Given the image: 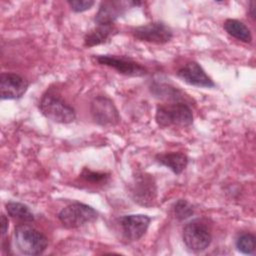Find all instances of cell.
Returning <instances> with one entry per match:
<instances>
[{
  "label": "cell",
  "instance_id": "6da1fadb",
  "mask_svg": "<svg viewBox=\"0 0 256 256\" xmlns=\"http://www.w3.org/2000/svg\"><path fill=\"white\" fill-rule=\"evenodd\" d=\"M155 120L159 127H188L193 123V113L188 104L177 101L157 106Z\"/></svg>",
  "mask_w": 256,
  "mask_h": 256
},
{
  "label": "cell",
  "instance_id": "7a4b0ae2",
  "mask_svg": "<svg viewBox=\"0 0 256 256\" xmlns=\"http://www.w3.org/2000/svg\"><path fill=\"white\" fill-rule=\"evenodd\" d=\"M14 245L24 255H40L48 246L46 236L28 224H20L14 230Z\"/></svg>",
  "mask_w": 256,
  "mask_h": 256
},
{
  "label": "cell",
  "instance_id": "3957f363",
  "mask_svg": "<svg viewBox=\"0 0 256 256\" xmlns=\"http://www.w3.org/2000/svg\"><path fill=\"white\" fill-rule=\"evenodd\" d=\"M39 110L47 119L55 123L68 124L76 118L74 108L50 91L43 94L39 102Z\"/></svg>",
  "mask_w": 256,
  "mask_h": 256
},
{
  "label": "cell",
  "instance_id": "277c9868",
  "mask_svg": "<svg viewBox=\"0 0 256 256\" xmlns=\"http://www.w3.org/2000/svg\"><path fill=\"white\" fill-rule=\"evenodd\" d=\"M182 240L189 251L202 252L209 247L212 241L210 227L203 219H193L183 227Z\"/></svg>",
  "mask_w": 256,
  "mask_h": 256
},
{
  "label": "cell",
  "instance_id": "5b68a950",
  "mask_svg": "<svg viewBox=\"0 0 256 256\" xmlns=\"http://www.w3.org/2000/svg\"><path fill=\"white\" fill-rule=\"evenodd\" d=\"M57 216L64 227L73 229L94 222L98 217V213L90 205L73 202L62 208Z\"/></svg>",
  "mask_w": 256,
  "mask_h": 256
},
{
  "label": "cell",
  "instance_id": "8992f818",
  "mask_svg": "<svg viewBox=\"0 0 256 256\" xmlns=\"http://www.w3.org/2000/svg\"><path fill=\"white\" fill-rule=\"evenodd\" d=\"M130 194L134 202L142 206H152L157 196V186L152 175L138 172L130 185Z\"/></svg>",
  "mask_w": 256,
  "mask_h": 256
},
{
  "label": "cell",
  "instance_id": "52a82bcc",
  "mask_svg": "<svg viewBox=\"0 0 256 256\" xmlns=\"http://www.w3.org/2000/svg\"><path fill=\"white\" fill-rule=\"evenodd\" d=\"M96 61L108 67L115 69L118 73L129 76V77H142L148 73L146 67L140 63L134 61L127 56L119 55H97L95 56Z\"/></svg>",
  "mask_w": 256,
  "mask_h": 256
},
{
  "label": "cell",
  "instance_id": "ba28073f",
  "mask_svg": "<svg viewBox=\"0 0 256 256\" xmlns=\"http://www.w3.org/2000/svg\"><path fill=\"white\" fill-rule=\"evenodd\" d=\"M131 33L135 39L153 44H165L173 38L171 28L160 21L137 26L132 29Z\"/></svg>",
  "mask_w": 256,
  "mask_h": 256
},
{
  "label": "cell",
  "instance_id": "9c48e42d",
  "mask_svg": "<svg viewBox=\"0 0 256 256\" xmlns=\"http://www.w3.org/2000/svg\"><path fill=\"white\" fill-rule=\"evenodd\" d=\"M93 120L100 126H115L120 121L119 112L113 101L106 96H97L90 106Z\"/></svg>",
  "mask_w": 256,
  "mask_h": 256
},
{
  "label": "cell",
  "instance_id": "30bf717a",
  "mask_svg": "<svg viewBox=\"0 0 256 256\" xmlns=\"http://www.w3.org/2000/svg\"><path fill=\"white\" fill-rule=\"evenodd\" d=\"M124 238L128 241H137L147 232L151 218L145 214H129L118 218Z\"/></svg>",
  "mask_w": 256,
  "mask_h": 256
},
{
  "label": "cell",
  "instance_id": "8fae6325",
  "mask_svg": "<svg viewBox=\"0 0 256 256\" xmlns=\"http://www.w3.org/2000/svg\"><path fill=\"white\" fill-rule=\"evenodd\" d=\"M29 87L28 81L13 72H2L0 75L1 100L20 99Z\"/></svg>",
  "mask_w": 256,
  "mask_h": 256
},
{
  "label": "cell",
  "instance_id": "7c38bea8",
  "mask_svg": "<svg viewBox=\"0 0 256 256\" xmlns=\"http://www.w3.org/2000/svg\"><path fill=\"white\" fill-rule=\"evenodd\" d=\"M177 76L185 83L203 88L215 87L213 80L206 74L202 66L196 61L187 62L177 71Z\"/></svg>",
  "mask_w": 256,
  "mask_h": 256
},
{
  "label": "cell",
  "instance_id": "4fadbf2b",
  "mask_svg": "<svg viewBox=\"0 0 256 256\" xmlns=\"http://www.w3.org/2000/svg\"><path fill=\"white\" fill-rule=\"evenodd\" d=\"M128 6H132L131 1H103L99 6L94 21L97 25H113L114 22L125 13Z\"/></svg>",
  "mask_w": 256,
  "mask_h": 256
},
{
  "label": "cell",
  "instance_id": "5bb4252c",
  "mask_svg": "<svg viewBox=\"0 0 256 256\" xmlns=\"http://www.w3.org/2000/svg\"><path fill=\"white\" fill-rule=\"evenodd\" d=\"M155 159L158 163L169 168L176 175L181 174L185 170L188 164L187 155L181 152L157 154Z\"/></svg>",
  "mask_w": 256,
  "mask_h": 256
},
{
  "label": "cell",
  "instance_id": "9a60e30c",
  "mask_svg": "<svg viewBox=\"0 0 256 256\" xmlns=\"http://www.w3.org/2000/svg\"><path fill=\"white\" fill-rule=\"evenodd\" d=\"M115 32L116 28L113 25H97L85 34L84 46L93 47L105 43Z\"/></svg>",
  "mask_w": 256,
  "mask_h": 256
},
{
  "label": "cell",
  "instance_id": "2e32d148",
  "mask_svg": "<svg viewBox=\"0 0 256 256\" xmlns=\"http://www.w3.org/2000/svg\"><path fill=\"white\" fill-rule=\"evenodd\" d=\"M223 28L229 35L241 42L250 43L252 41V34L250 29L240 20L227 19L223 24Z\"/></svg>",
  "mask_w": 256,
  "mask_h": 256
},
{
  "label": "cell",
  "instance_id": "e0dca14e",
  "mask_svg": "<svg viewBox=\"0 0 256 256\" xmlns=\"http://www.w3.org/2000/svg\"><path fill=\"white\" fill-rule=\"evenodd\" d=\"M6 212L12 218H16L22 222H33L35 220L34 214L29 207L20 202L9 201L5 205Z\"/></svg>",
  "mask_w": 256,
  "mask_h": 256
},
{
  "label": "cell",
  "instance_id": "ac0fdd59",
  "mask_svg": "<svg viewBox=\"0 0 256 256\" xmlns=\"http://www.w3.org/2000/svg\"><path fill=\"white\" fill-rule=\"evenodd\" d=\"M255 236L251 233H241L235 241L237 250L246 255H252L255 252Z\"/></svg>",
  "mask_w": 256,
  "mask_h": 256
},
{
  "label": "cell",
  "instance_id": "d6986e66",
  "mask_svg": "<svg viewBox=\"0 0 256 256\" xmlns=\"http://www.w3.org/2000/svg\"><path fill=\"white\" fill-rule=\"evenodd\" d=\"M80 178L87 183H91L92 185H103L109 181L110 175L108 173L96 172L88 168H84L80 174Z\"/></svg>",
  "mask_w": 256,
  "mask_h": 256
},
{
  "label": "cell",
  "instance_id": "ffe728a7",
  "mask_svg": "<svg viewBox=\"0 0 256 256\" xmlns=\"http://www.w3.org/2000/svg\"><path fill=\"white\" fill-rule=\"evenodd\" d=\"M173 211L175 217L179 221L186 220L194 214V208L192 204L185 199L177 200L173 206Z\"/></svg>",
  "mask_w": 256,
  "mask_h": 256
},
{
  "label": "cell",
  "instance_id": "44dd1931",
  "mask_svg": "<svg viewBox=\"0 0 256 256\" xmlns=\"http://www.w3.org/2000/svg\"><path fill=\"white\" fill-rule=\"evenodd\" d=\"M71 10L75 13H81L89 10L95 2L92 0H69L67 1Z\"/></svg>",
  "mask_w": 256,
  "mask_h": 256
},
{
  "label": "cell",
  "instance_id": "7402d4cb",
  "mask_svg": "<svg viewBox=\"0 0 256 256\" xmlns=\"http://www.w3.org/2000/svg\"><path fill=\"white\" fill-rule=\"evenodd\" d=\"M8 225H9L8 218L4 214H2L1 215V234H2V236H4L7 233Z\"/></svg>",
  "mask_w": 256,
  "mask_h": 256
},
{
  "label": "cell",
  "instance_id": "603a6c76",
  "mask_svg": "<svg viewBox=\"0 0 256 256\" xmlns=\"http://www.w3.org/2000/svg\"><path fill=\"white\" fill-rule=\"evenodd\" d=\"M255 6H256L255 1H251L250 4H249V8H248L249 9V14L253 19H255Z\"/></svg>",
  "mask_w": 256,
  "mask_h": 256
}]
</instances>
